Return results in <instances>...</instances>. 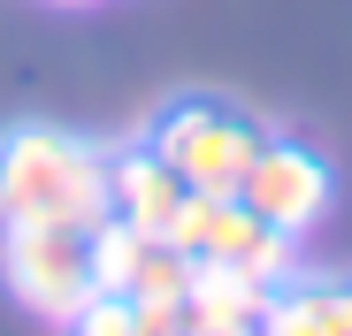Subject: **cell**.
I'll return each mask as SVG.
<instances>
[{
	"label": "cell",
	"mask_w": 352,
	"mask_h": 336,
	"mask_svg": "<svg viewBox=\"0 0 352 336\" xmlns=\"http://www.w3.org/2000/svg\"><path fill=\"white\" fill-rule=\"evenodd\" d=\"M16 221L100 230L107 221V153L54 123L0 130V230H16Z\"/></svg>",
	"instance_id": "cell-1"
},
{
	"label": "cell",
	"mask_w": 352,
	"mask_h": 336,
	"mask_svg": "<svg viewBox=\"0 0 352 336\" xmlns=\"http://www.w3.org/2000/svg\"><path fill=\"white\" fill-rule=\"evenodd\" d=\"M261 138L268 130L253 115H238V107H222V99H168L146 130V145L168 160V176L199 199H238Z\"/></svg>",
	"instance_id": "cell-2"
},
{
	"label": "cell",
	"mask_w": 352,
	"mask_h": 336,
	"mask_svg": "<svg viewBox=\"0 0 352 336\" xmlns=\"http://www.w3.org/2000/svg\"><path fill=\"white\" fill-rule=\"evenodd\" d=\"M0 275H8L16 306H31V313L69 328L100 298L92 230H69V221H16V230H0Z\"/></svg>",
	"instance_id": "cell-3"
},
{
	"label": "cell",
	"mask_w": 352,
	"mask_h": 336,
	"mask_svg": "<svg viewBox=\"0 0 352 336\" xmlns=\"http://www.w3.org/2000/svg\"><path fill=\"white\" fill-rule=\"evenodd\" d=\"M168 245H184V252H192V260H207V267L261 275L268 291H283L291 275H299V237L268 230V221H261L245 199H199V191H192V206L176 214Z\"/></svg>",
	"instance_id": "cell-4"
},
{
	"label": "cell",
	"mask_w": 352,
	"mask_h": 336,
	"mask_svg": "<svg viewBox=\"0 0 352 336\" xmlns=\"http://www.w3.org/2000/svg\"><path fill=\"white\" fill-rule=\"evenodd\" d=\"M238 199L268 221V230L314 237L322 214H329V199H337V184H329V160H322V153L291 145V138H261V153H253V168H245Z\"/></svg>",
	"instance_id": "cell-5"
},
{
	"label": "cell",
	"mask_w": 352,
	"mask_h": 336,
	"mask_svg": "<svg viewBox=\"0 0 352 336\" xmlns=\"http://www.w3.org/2000/svg\"><path fill=\"white\" fill-rule=\"evenodd\" d=\"M92 267H100V291H115V298H138V306H184V291H192V252L184 245H168V237H146V230H131V221H100L92 230Z\"/></svg>",
	"instance_id": "cell-6"
},
{
	"label": "cell",
	"mask_w": 352,
	"mask_h": 336,
	"mask_svg": "<svg viewBox=\"0 0 352 336\" xmlns=\"http://www.w3.org/2000/svg\"><path fill=\"white\" fill-rule=\"evenodd\" d=\"M184 206H192V191L168 176V160L153 145L107 153V214L115 221H131V230H146V237H168Z\"/></svg>",
	"instance_id": "cell-7"
},
{
	"label": "cell",
	"mask_w": 352,
	"mask_h": 336,
	"mask_svg": "<svg viewBox=\"0 0 352 336\" xmlns=\"http://www.w3.org/2000/svg\"><path fill=\"white\" fill-rule=\"evenodd\" d=\"M268 283L261 275H238V267H192V291H184V328L199 336H261V313H268Z\"/></svg>",
	"instance_id": "cell-8"
},
{
	"label": "cell",
	"mask_w": 352,
	"mask_h": 336,
	"mask_svg": "<svg viewBox=\"0 0 352 336\" xmlns=\"http://www.w3.org/2000/svg\"><path fill=\"white\" fill-rule=\"evenodd\" d=\"M307 291H314L322 336H352V283H307Z\"/></svg>",
	"instance_id": "cell-9"
},
{
	"label": "cell",
	"mask_w": 352,
	"mask_h": 336,
	"mask_svg": "<svg viewBox=\"0 0 352 336\" xmlns=\"http://www.w3.org/2000/svg\"><path fill=\"white\" fill-rule=\"evenodd\" d=\"M62 8H92V0H62Z\"/></svg>",
	"instance_id": "cell-10"
},
{
	"label": "cell",
	"mask_w": 352,
	"mask_h": 336,
	"mask_svg": "<svg viewBox=\"0 0 352 336\" xmlns=\"http://www.w3.org/2000/svg\"><path fill=\"white\" fill-rule=\"evenodd\" d=\"M176 336H199V328H176Z\"/></svg>",
	"instance_id": "cell-11"
}]
</instances>
